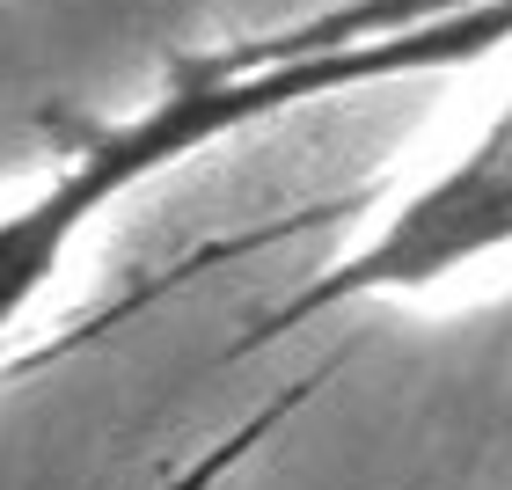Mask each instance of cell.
<instances>
[{"mask_svg": "<svg viewBox=\"0 0 512 490\" xmlns=\"http://www.w3.org/2000/svg\"><path fill=\"white\" fill-rule=\"evenodd\" d=\"M512 44V0H469V8L403 22V30L374 37H337V44H249V52H213L176 66V81L139 110V118L110 125L59 161V176L44 183L30 205H15L0 220V337L30 315V300L59 278L66 242L81 235L103 205H118L147 176L191 161L227 132H249L278 118L293 103H322L366 81H403V74H439V66H469Z\"/></svg>", "mask_w": 512, "mask_h": 490, "instance_id": "6da1fadb", "label": "cell"}, {"mask_svg": "<svg viewBox=\"0 0 512 490\" xmlns=\"http://www.w3.org/2000/svg\"><path fill=\"white\" fill-rule=\"evenodd\" d=\"M512 249V96L498 103V118L469 139V154L454 169H439L417 198H403L395 213L366 235L344 264L308 278L278 315H264L256 344L293 337L300 322L344 308V300H374V293H432L439 278L483 264V256Z\"/></svg>", "mask_w": 512, "mask_h": 490, "instance_id": "7a4b0ae2", "label": "cell"}]
</instances>
